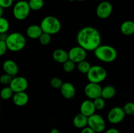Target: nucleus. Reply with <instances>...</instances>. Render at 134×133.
Returning a JSON list of instances; mask_svg holds the SVG:
<instances>
[{
	"instance_id": "1",
	"label": "nucleus",
	"mask_w": 134,
	"mask_h": 133,
	"mask_svg": "<svg viewBox=\"0 0 134 133\" xmlns=\"http://www.w3.org/2000/svg\"><path fill=\"white\" fill-rule=\"evenodd\" d=\"M78 46L86 52L94 51L102 43V37L97 29L91 26L82 27L77 35Z\"/></svg>"
},
{
	"instance_id": "2",
	"label": "nucleus",
	"mask_w": 134,
	"mask_h": 133,
	"mask_svg": "<svg viewBox=\"0 0 134 133\" xmlns=\"http://www.w3.org/2000/svg\"><path fill=\"white\" fill-rule=\"evenodd\" d=\"M94 56L98 59L104 63H112L116 59L117 51L114 47L106 44H100L94 50Z\"/></svg>"
},
{
	"instance_id": "3",
	"label": "nucleus",
	"mask_w": 134,
	"mask_h": 133,
	"mask_svg": "<svg viewBox=\"0 0 134 133\" xmlns=\"http://www.w3.org/2000/svg\"><path fill=\"white\" fill-rule=\"evenodd\" d=\"M7 47L10 52H20L24 49L26 44L24 35L18 32H13L7 35L5 40Z\"/></svg>"
},
{
	"instance_id": "4",
	"label": "nucleus",
	"mask_w": 134,
	"mask_h": 133,
	"mask_svg": "<svg viewBox=\"0 0 134 133\" xmlns=\"http://www.w3.org/2000/svg\"><path fill=\"white\" fill-rule=\"evenodd\" d=\"M40 27L43 33L49 35H54L61 30V22L56 17L53 16H47L41 22Z\"/></svg>"
},
{
	"instance_id": "5",
	"label": "nucleus",
	"mask_w": 134,
	"mask_h": 133,
	"mask_svg": "<svg viewBox=\"0 0 134 133\" xmlns=\"http://www.w3.org/2000/svg\"><path fill=\"white\" fill-rule=\"evenodd\" d=\"M87 78L89 82L100 83L105 80L107 75L105 69L99 65L92 66L87 73Z\"/></svg>"
},
{
	"instance_id": "6",
	"label": "nucleus",
	"mask_w": 134,
	"mask_h": 133,
	"mask_svg": "<svg viewBox=\"0 0 134 133\" xmlns=\"http://www.w3.org/2000/svg\"><path fill=\"white\" fill-rule=\"evenodd\" d=\"M30 11L31 10L27 1L24 0H20L14 4L13 13L16 19L22 21L27 18Z\"/></svg>"
},
{
	"instance_id": "7",
	"label": "nucleus",
	"mask_w": 134,
	"mask_h": 133,
	"mask_svg": "<svg viewBox=\"0 0 134 133\" xmlns=\"http://www.w3.org/2000/svg\"><path fill=\"white\" fill-rule=\"evenodd\" d=\"M96 133H100L104 131L106 127L105 119L100 115L94 113L88 117V125Z\"/></svg>"
},
{
	"instance_id": "8",
	"label": "nucleus",
	"mask_w": 134,
	"mask_h": 133,
	"mask_svg": "<svg viewBox=\"0 0 134 133\" xmlns=\"http://www.w3.org/2000/svg\"><path fill=\"white\" fill-rule=\"evenodd\" d=\"M68 59L75 63H78L85 60L87 56V52L79 46H74L68 52Z\"/></svg>"
},
{
	"instance_id": "9",
	"label": "nucleus",
	"mask_w": 134,
	"mask_h": 133,
	"mask_svg": "<svg viewBox=\"0 0 134 133\" xmlns=\"http://www.w3.org/2000/svg\"><path fill=\"white\" fill-rule=\"evenodd\" d=\"M14 93L26 91L28 87V82L27 79L23 76H14L12 79L9 85Z\"/></svg>"
},
{
	"instance_id": "10",
	"label": "nucleus",
	"mask_w": 134,
	"mask_h": 133,
	"mask_svg": "<svg viewBox=\"0 0 134 133\" xmlns=\"http://www.w3.org/2000/svg\"><path fill=\"white\" fill-rule=\"evenodd\" d=\"M113 5L107 1H102L96 8V15L101 19H106L111 15L113 13Z\"/></svg>"
},
{
	"instance_id": "11",
	"label": "nucleus",
	"mask_w": 134,
	"mask_h": 133,
	"mask_svg": "<svg viewBox=\"0 0 134 133\" xmlns=\"http://www.w3.org/2000/svg\"><path fill=\"white\" fill-rule=\"evenodd\" d=\"M102 86L99 83L89 82L85 87V94L88 99L94 100L96 98L100 97L102 93Z\"/></svg>"
},
{
	"instance_id": "12",
	"label": "nucleus",
	"mask_w": 134,
	"mask_h": 133,
	"mask_svg": "<svg viewBox=\"0 0 134 133\" xmlns=\"http://www.w3.org/2000/svg\"><path fill=\"white\" fill-rule=\"evenodd\" d=\"M125 116L122 108L116 106L110 110L107 114V119L111 123L118 124L124 120Z\"/></svg>"
},
{
	"instance_id": "13",
	"label": "nucleus",
	"mask_w": 134,
	"mask_h": 133,
	"mask_svg": "<svg viewBox=\"0 0 134 133\" xmlns=\"http://www.w3.org/2000/svg\"><path fill=\"white\" fill-rule=\"evenodd\" d=\"M96 110L94 106L92 100L86 99L81 103V106H80V113L83 114L84 116L88 117L96 113Z\"/></svg>"
},
{
	"instance_id": "14",
	"label": "nucleus",
	"mask_w": 134,
	"mask_h": 133,
	"mask_svg": "<svg viewBox=\"0 0 134 133\" xmlns=\"http://www.w3.org/2000/svg\"><path fill=\"white\" fill-rule=\"evenodd\" d=\"M3 69L6 74L14 77L17 75L19 70L16 63L12 59H7L3 63Z\"/></svg>"
},
{
	"instance_id": "15",
	"label": "nucleus",
	"mask_w": 134,
	"mask_h": 133,
	"mask_svg": "<svg viewBox=\"0 0 134 133\" xmlns=\"http://www.w3.org/2000/svg\"><path fill=\"white\" fill-rule=\"evenodd\" d=\"M62 96L66 99H71L75 96L76 89L74 86L70 82H64L60 87Z\"/></svg>"
},
{
	"instance_id": "16",
	"label": "nucleus",
	"mask_w": 134,
	"mask_h": 133,
	"mask_svg": "<svg viewBox=\"0 0 134 133\" xmlns=\"http://www.w3.org/2000/svg\"><path fill=\"white\" fill-rule=\"evenodd\" d=\"M12 99L14 104L17 106H24L29 101V96L25 91L14 93Z\"/></svg>"
},
{
	"instance_id": "17",
	"label": "nucleus",
	"mask_w": 134,
	"mask_h": 133,
	"mask_svg": "<svg viewBox=\"0 0 134 133\" xmlns=\"http://www.w3.org/2000/svg\"><path fill=\"white\" fill-rule=\"evenodd\" d=\"M43 33L39 25L32 24L28 26L26 29V35L32 39H38Z\"/></svg>"
},
{
	"instance_id": "18",
	"label": "nucleus",
	"mask_w": 134,
	"mask_h": 133,
	"mask_svg": "<svg viewBox=\"0 0 134 133\" xmlns=\"http://www.w3.org/2000/svg\"><path fill=\"white\" fill-rule=\"evenodd\" d=\"M52 57L56 62L60 64H63L67 60L69 59L68 52L61 48H58L54 51L52 53Z\"/></svg>"
},
{
	"instance_id": "19",
	"label": "nucleus",
	"mask_w": 134,
	"mask_h": 133,
	"mask_svg": "<svg viewBox=\"0 0 134 133\" xmlns=\"http://www.w3.org/2000/svg\"><path fill=\"white\" fill-rule=\"evenodd\" d=\"M120 31L126 36H130L134 33V22L132 20H126L120 26Z\"/></svg>"
},
{
	"instance_id": "20",
	"label": "nucleus",
	"mask_w": 134,
	"mask_h": 133,
	"mask_svg": "<svg viewBox=\"0 0 134 133\" xmlns=\"http://www.w3.org/2000/svg\"><path fill=\"white\" fill-rule=\"evenodd\" d=\"M116 89L114 86L108 85L105 87H102V93H101V97L105 100L111 99L116 95Z\"/></svg>"
},
{
	"instance_id": "21",
	"label": "nucleus",
	"mask_w": 134,
	"mask_h": 133,
	"mask_svg": "<svg viewBox=\"0 0 134 133\" xmlns=\"http://www.w3.org/2000/svg\"><path fill=\"white\" fill-rule=\"evenodd\" d=\"M73 123L76 128L82 129L88 125V117L79 113L75 116Z\"/></svg>"
},
{
	"instance_id": "22",
	"label": "nucleus",
	"mask_w": 134,
	"mask_h": 133,
	"mask_svg": "<svg viewBox=\"0 0 134 133\" xmlns=\"http://www.w3.org/2000/svg\"><path fill=\"white\" fill-rule=\"evenodd\" d=\"M92 65L90 63L89 61L87 60H83V61H81V62L77 63V69L82 74H87L88 71L90 70V68H91Z\"/></svg>"
},
{
	"instance_id": "23",
	"label": "nucleus",
	"mask_w": 134,
	"mask_h": 133,
	"mask_svg": "<svg viewBox=\"0 0 134 133\" xmlns=\"http://www.w3.org/2000/svg\"><path fill=\"white\" fill-rule=\"evenodd\" d=\"M27 3L30 10H35V11L41 10L44 6L43 0H29Z\"/></svg>"
},
{
	"instance_id": "24",
	"label": "nucleus",
	"mask_w": 134,
	"mask_h": 133,
	"mask_svg": "<svg viewBox=\"0 0 134 133\" xmlns=\"http://www.w3.org/2000/svg\"><path fill=\"white\" fill-rule=\"evenodd\" d=\"M14 93L10 89V87L9 86H7L3 87L0 91V97L3 100H9L13 97Z\"/></svg>"
},
{
	"instance_id": "25",
	"label": "nucleus",
	"mask_w": 134,
	"mask_h": 133,
	"mask_svg": "<svg viewBox=\"0 0 134 133\" xmlns=\"http://www.w3.org/2000/svg\"><path fill=\"white\" fill-rule=\"evenodd\" d=\"M10 24L7 19L4 17H0V34L6 33L9 29Z\"/></svg>"
},
{
	"instance_id": "26",
	"label": "nucleus",
	"mask_w": 134,
	"mask_h": 133,
	"mask_svg": "<svg viewBox=\"0 0 134 133\" xmlns=\"http://www.w3.org/2000/svg\"><path fill=\"white\" fill-rule=\"evenodd\" d=\"M122 108L125 115L133 116L134 114V103L133 102H126Z\"/></svg>"
},
{
	"instance_id": "27",
	"label": "nucleus",
	"mask_w": 134,
	"mask_h": 133,
	"mask_svg": "<svg viewBox=\"0 0 134 133\" xmlns=\"http://www.w3.org/2000/svg\"><path fill=\"white\" fill-rule=\"evenodd\" d=\"M92 100L96 110H102L105 106V99H103L101 96L100 97L96 98V99H94Z\"/></svg>"
},
{
	"instance_id": "28",
	"label": "nucleus",
	"mask_w": 134,
	"mask_h": 133,
	"mask_svg": "<svg viewBox=\"0 0 134 133\" xmlns=\"http://www.w3.org/2000/svg\"><path fill=\"white\" fill-rule=\"evenodd\" d=\"M75 65L76 63H75L71 60L68 59L63 63V69L65 72L70 73L74 70L75 68Z\"/></svg>"
},
{
	"instance_id": "29",
	"label": "nucleus",
	"mask_w": 134,
	"mask_h": 133,
	"mask_svg": "<svg viewBox=\"0 0 134 133\" xmlns=\"http://www.w3.org/2000/svg\"><path fill=\"white\" fill-rule=\"evenodd\" d=\"M39 41L42 45L47 46L51 43V35L46 33H42L41 36L39 37Z\"/></svg>"
},
{
	"instance_id": "30",
	"label": "nucleus",
	"mask_w": 134,
	"mask_h": 133,
	"mask_svg": "<svg viewBox=\"0 0 134 133\" xmlns=\"http://www.w3.org/2000/svg\"><path fill=\"white\" fill-rule=\"evenodd\" d=\"M63 83L64 82L62 80L61 78H58V77H54L50 81V84L54 89H60Z\"/></svg>"
},
{
	"instance_id": "31",
	"label": "nucleus",
	"mask_w": 134,
	"mask_h": 133,
	"mask_svg": "<svg viewBox=\"0 0 134 133\" xmlns=\"http://www.w3.org/2000/svg\"><path fill=\"white\" fill-rule=\"evenodd\" d=\"M13 78V77L10 75L5 73V74L0 76V83L3 85H9Z\"/></svg>"
},
{
	"instance_id": "32",
	"label": "nucleus",
	"mask_w": 134,
	"mask_h": 133,
	"mask_svg": "<svg viewBox=\"0 0 134 133\" xmlns=\"http://www.w3.org/2000/svg\"><path fill=\"white\" fill-rule=\"evenodd\" d=\"M14 0H0V6L3 9L9 8L13 5Z\"/></svg>"
},
{
	"instance_id": "33",
	"label": "nucleus",
	"mask_w": 134,
	"mask_h": 133,
	"mask_svg": "<svg viewBox=\"0 0 134 133\" xmlns=\"http://www.w3.org/2000/svg\"><path fill=\"white\" fill-rule=\"evenodd\" d=\"M7 50V47L5 40H0V56H3L6 53Z\"/></svg>"
},
{
	"instance_id": "34",
	"label": "nucleus",
	"mask_w": 134,
	"mask_h": 133,
	"mask_svg": "<svg viewBox=\"0 0 134 133\" xmlns=\"http://www.w3.org/2000/svg\"><path fill=\"white\" fill-rule=\"evenodd\" d=\"M81 133H96V132L91 129V128L89 127L88 126H85V127H84L83 129H82Z\"/></svg>"
},
{
	"instance_id": "35",
	"label": "nucleus",
	"mask_w": 134,
	"mask_h": 133,
	"mask_svg": "<svg viewBox=\"0 0 134 133\" xmlns=\"http://www.w3.org/2000/svg\"><path fill=\"white\" fill-rule=\"evenodd\" d=\"M105 133H120L119 130L116 128H110V129H107Z\"/></svg>"
},
{
	"instance_id": "36",
	"label": "nucleus",
	"mask_w": 134,
	"mask_h": 133,
	"mask_svg": "<svg viewBox=\"0 0 134 133\" xmlns=\"http://www.w3.org/2000/svg\"><path fill=\"white\" fill-rule=\"evenodd\" d=\"M50 133H60V130L58 129H56V128H53L52 129H51V132Z\"/></svg>"
},
{
	"instance_id": "37",
	"label": "nucleus",
	"mask_w": 134,
	"mask_h": 133,
	"mask_svg": "<svg viewBox=\"0 0 134 133\" xmlns=\"http://www.w3.org/2000/svg\"><path fill=\"white\" fill-rule=\"evenodd\" d=\"M3 13H4V9H3V8L0 6V17L3 16Z\"/></svg>"
},
{
	"instance_id": "38",
	"label": "nucleus",
	"mask_w": 134,
	"mask_h": 133,
	"mask_svg": "<svg viewBox=\"0 0 134 133\" xmlns=\"http://www.w3.org/2000/svg\"><path fill=\"white\" fill-rule=\"evenodd\" d=\"M75 1H85L86 0H75Z\"/></svg>"
},
{
	"instance_id": "39",
	"label": "nucleus",
	"mask_w": 134,
	"mask_h": 133,
	"mask_svg": "<svg viewBox=\"0 0 134 133\" xmlns=\"http://www.w3.org/2000/svg\"><path fill=\"white\" fill-rule=\"evenodd\" d=\"M1 104H0V110H1Z\"/></svg>"
},
{
	"instance_id": "40",
	"label": "nucleus",
	"mask_w": 134,
	"mask_h": 133,
	"mask_svg": "<svg viewBox=\"0 0 134 133\" xmlns=\"http://www.w3.org/2000/svg\"><path fill=\"white\" fill-rule=\"evenodd\" d=\"M24 1H28L29 0H24Z\"/></svg>"
},
{
	"instance_id": "41",
	"label": "nucleus",
	"mask_w": 134,
	"mask_h": 133,
	"mask_svg": "<svg viewBox=\"0 0 134 133\" xmlns=\"http://www.w3.org/2000/svg\"><path fill=\"white\" fill-rule=\"evenodd\" d=\"M14 1H19V0H14Z\"/></svg>"
}]
</instances>
